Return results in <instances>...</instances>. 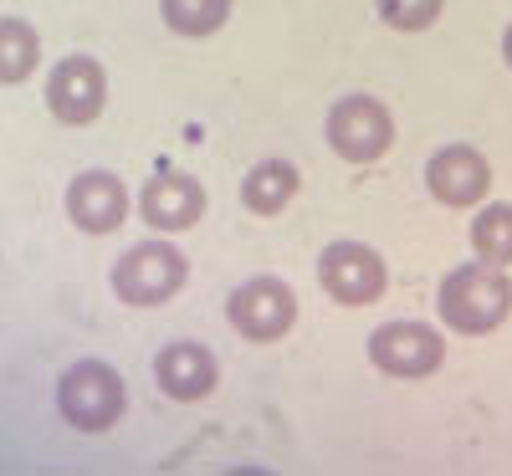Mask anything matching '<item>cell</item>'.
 Masks as SVG:
<instances>
[{"mask_svg":"<svg viewBox=\"0 0 512 476\" xmlns=\"http://www.w3.org/2000/svg\"><path fill=\"white\" fill-rule=\"evenodd\" d=\"M436 313L451 333H497L507 318H512V277L507 267H492V262H466L456 272L441 277L436 287Z\"/></svg>","mask_w":512,"mask_h":476,"instance_id":"obj_1","label":"cell"},{"mask_svg":"<svg viewBox=\"0 0 512 476\" xmlns=\"http://www.w3.org/2000/svg\"><path fill=\"white\" fill-rule=\"evenodd\" d=\"M108 282H113V297L128 302V308H164V302H175L185 292L190 262L175 241H139L113 262Z\"/></svg>","mask_w":512,"mask_h":476,"instance_id":"obj_2","label":"cell"},{"mask_svg":"<svg viewBox=\"0 0 512 476\" xmlns=\"http://www.w3.org/2000/svg\"><path fill=\"white\" fill-rule=\"evenodd\" d=\"M123 405H128V389H123V374L103 359H77L62 369L57 379V415L82 430V436H103L123 420Z\"/></svg>","mask_w":512,"mask_h":476,"instance_id":"obj_3","label":"cell"},{"mask_svg":"<svg viewBox=\"0 0 512 476\" xmlns=\"http://www.w3.org/2000/svg\"><path fill=\"white\" fill-rule=\"evenodd\" d=\"M323 134H328V149L344 164H374L395 144V113L374 93H344L328 108Z\"/></svg>","mask_w":512,"mask_h":476,"instance_id":"obj_4","label":"cell"},{"mask_svg":"<svg viewBox=\"0 0 512 476\" xmlns=\"http://www.w3.org/2000/svg\"><path fill=\"white\" fill-rule=\"evenodd\" d=\"M318 287L338 308H369L390 287V267L369 241H328L318 256Z\"/></svg>","mask_w":512,"mask_h":476,"instance_id":"obj_5","label":"cell"},{"mask_svg":"<svg viewBox=\"0 0 512 476\" xmlns=\"http://www.w3.org/2000/svg\"><path fill=\"white\" fill-rule=\"evenodd\" d=\"M369 364L384 379H425L446 364V338H441V328L415 323V318L384 323L369 333Z\"/></svg>","mask_w":512,"mask_h":476,"instance_id":"obj_6","label":"cell"},{"mask_svg":"<svg viewBox=\"0 0 512 476\" xmlns=\"http://www.w3.org/2000/svg\"><path fill=\"white\" fill-rule=\"evenodd\" d=\"M226 323L246 343H277L297 323V292L282 277H251L226 297Z\"/></svg>","mask_w":512,"mask_h":476,"instance_id":"obj_7","label":"cell"},{"mask_svg":"<svg viewBox=\"0 0 512 476\" xmlns=\"http://www.w3.org/2000/svg\"><path fill=\"white\" fill-rule=\"evenodd\" d=\"M108 108V72L98 57L72 52L47 72V113L67 128H88Z\"/></svg>","mask_w":512,"mask_h":476,"instance_id":"obj_8","label":"cell"},{"mask_svg":"<svg viewBox=\"0 0 512 476\" xmlns=\"http://www.w3.org/2000/svg\"><path fill=\"white\" fill-rule=\"evenodd\" d=\"M425 190H431V200H441L446 210H472L492 190V164L472 144H441L425 159Z\"/></svg>","mask_w":512,"mask_h":476,"instance_id":"obj_9","label":"cell"},{"mask_svg":"<svg viewBox=\"0 0 512 476\" xmlns=\"http://www.w3.org/2000/svg\"><path fill=\"white\" fill-rule=\"evenodd\" d=\"M154 379H159V395L164 400H175V405H200L216 395V384H221V364L216 354L205 349V343H164V349L154 354Z\"/></svg>","mask_w":512,"mask_h":476,"instance_id":"obj_10","label":"cell"},{"mask_svg":"<svg viewBox=\"0 0 512 476\" xmlns=\"http://www.w3.org/2000/svg\"><path fill=\"white\" fill-rule=\"evenodd\" d=\"M139 215L159 236H180V231L200 226L205 185L195 175H180V169H159V175L144 180V190H139Z\"/></svg>","mask_w":512,"mask_h":476,"instance_id":"obj_11","label":"cell"},{"mask_svg":"<svg viewBox=\"0 0 512 476\" xmlns=\"http://www.w3.org/2000/svg\"><path fill=\"white\" fill-rule=\"evenodd\" d=\"M67 215L82 236H113L128 221V185L113 169H82L67 185Z\"/></svg>","mask_w":512,"mask_h":476,"instance_id":"obj_12","label":"cell"},{"mask_svg":"<svg viewBox=\"0 0 512 476\" xmlns=\"http://www.w3.org/2000/svg\"><path fill=\"white\" fill-rule=\"evenodd\" d=\"M297 190H303V175H297L292 159H262V164H251L241 175V205L251 215H262V221L282 215L297 200Z\"/></svg>","mask_w":512,"mask_h":476,"instance_id":"obj_13","label":"cell"},{"mask_svg":"<svg viewBox=\"0 0 512 476\" xmlns=\"http://www.w3.org/2000/svg\"><path fill=\"white\" fill-rule=\"evenodd\" d=\"M41 67V36L21 16H0V88H16Z\"/></svg>","mask_w":512,"mask_h":476,"instance_id":"obj_14","label":"cell"},{"mask_svg":"<svg viewBox=\"0 0 512 476\" xmlns=\"http://www.w3.org/2000/svg\"><path fill=\"white\" fill-rule=\"evenodd\" d=\"M231 6L236 0H159V16L175 36L200 41V36H216L231 21Z\"/></svg>","mask_w":512,"mask_h":476,"instance_id":"obj_15","label":"cell"},{"mask_svg":"<svg viewBox=\"0 0 512 476\" xmlns=\"http://www.w3.org/2000/svg\"><path fill=\"white\" fill-rule=\"evenodd\" d=\"M472 251H477V262L512 267V205L497 200L472 215Z\"/></svg>","mask_w":512,"mask_h":476,"instance_id":"obj_16","label":"cell"},{"mask_svg":"<svg viewBox=\"0 0 512 476\" xmlns=\"http://www.w3.org/2000/svg\"><path fill=\"white\" fill-rule=\"evenodd\" d=\"M374 11H379V21L390 26V31L415 36V31H431L441 21L446 0H374Z\"/></svg>","mask_w":512,"mask_h":476,"instance_id":"obj_17","label":"cell"},{"mask_svg":"<svg viewBox=\"0 0 512 476\" xmlns=\"http://www.w3.org/2000/svg\"><path fill=\"white\" fill-rule=\"evenodd\" d=\"M502 62L512 67V21H507V31H502Z\"/></svg>","mask_w":512,"mask_h":476,"instance_id":"obj_18","label":"cell"}]
</instances>
